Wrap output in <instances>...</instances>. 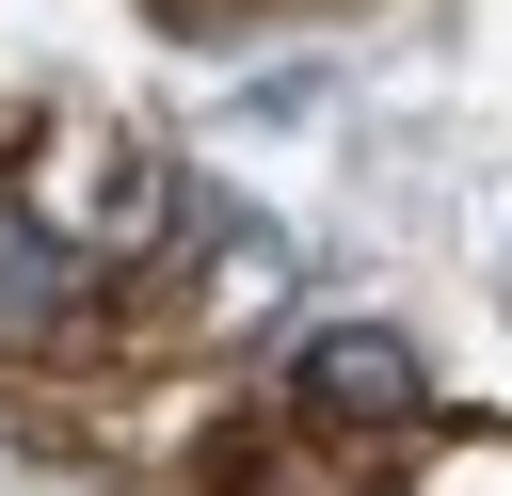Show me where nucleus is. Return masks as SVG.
Returning a JSON list of instances; mask_svg holds the SVG:
<instances>
[{"label":"nucleus","mask_w":512,"mask_h":496,"mask_svg":"<svg viewBox=\"0 0 512 496\" xmlns=\"http://www.w3.org/2000/svg\"><path fill=\"white\" fill-rule=\"evenodd\" d=\"M480 480H496V464H480V448H464V464H448V496H480Z\"/></svg>","instance_id":"7ed1b4c3"},{"label":"nucleus","mask_w":512,"mask_h":496,"mask_svg":"<svg viewBox=\"0 0 512 496\" xmlns=\"http://www.w3.org/2000/svg\"><path fill=\"white\" fill-rule=\"evenodd\" d=\"M288 400L336 416V432H400V416L432 400V352H416L400 320H320V336L288 352Z\"/></svg>","instance_id":"f03ea898"},{"label":"nucleus","mask_w":512,"mask_h":496,"mask_svg":"<svg viewBox=\"0 0 512 496\" xmlns=\"http://www.w3.org/2000/svg\"><path fill=\"white\" fill-rule=\"evenodd\" d=\"M96 320H112V272H96L32 192H0V336H16V352H96Z\"/></svg>","instance_id":"f257e3e1"}]
</instances>
